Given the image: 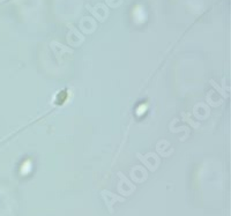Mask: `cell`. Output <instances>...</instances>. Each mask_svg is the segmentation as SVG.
Instances as JSON below:
<instances>
[{"instance_id":"cell-1","label":"cell","mask_w":231,"mask_h":216,"mask_svg":"<svg viewBox=\"0 0 231 216\" xmlns=\"http://www.w3.org/2000/svg\"><path fill=\"white\" fill-rule=\"evenodd\" d=\"M210 84H211V86H213V87H214V88H215V89H216V90L218 91V92H220V94H221V95H222L223 97H228L226 92H225V91H224L223 89L221 88V87H218V86H217V84L215 83V82H214L213 80H210Z\"/></svg>"}]
</instances>
